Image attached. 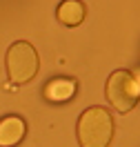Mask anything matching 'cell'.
I'll list each match as a JSON object with an SVG mask.
<instances>
[{
  "instance_id": "cell-6",
  "label": "cell",
  "mask_w": 140,
  "mask_h": 147,
  "mask_svg": "<svg viewBox=\"0 0 140 147\" xmlns=\"http://www.w3.org/2000/svg\"><path fill=\"white\" fill-rule=\"evenodd\" d=\"M58 20L67 27H76L84 20V5L80 0H65L58 7Z\"/></svg>"
},
{
  "instance_id": "cell-1",
  "label": "cell",
  "mask_w": 140,
  "mask_h": 147,
  "mask_svg": "<svg viewBox=\"0 0 140 147\" xmlns=\"http://www.w3.org/2000/svg\"><path fill=\"white\" fill-rule=\"evenodd\" d=\"M113 136V118L104 107H89L78 118L80 147H107Z\"/></svg>"
},
{
  "instance_id": "cell-2",
  "label": "cell",
  "mask_w": 140,
  "mask_h": 147,
  "mask_svg": "<svg viewBox=\"0 0 140 147\" xmlns=\"http://www.w3.org/2000/svg\"><path fill=\"white\" fill-rule=\"evenodd\" d=\"M104 96L111 102V107L120 114L131 111L140 100V85L136 74L127 71V69H118L107 78L104 85Z\"/></svg>"
},
{
  "instance_id": "cell-5",
  "label": "cell",
  "mask_w": 140,
  "mask_h": 147,
  "mask_svg": "<svg viewBox=\"0 0 140 147\" xmlns=\"http://www.w3.org/2000/svg\"><path fill=\"white\" fill-rule=\"evenodd\" d=\"M76 94V83L69 78H54L45 87V96L51 102H65Z\"/></svg>"
},
{
  "instance_id": "cell-4",
  "label": "cell",
  "mask_w": 140,
  "mask_h": 147,
  "mask_svg": "<svg viewBox=\"0 0 140 147\" xmlns=\"http://www.w3.org/2000/svg\"><path fill=\"white\" fill-rule=\"evenodd\" d=\"M25 120L18 116H9V118L0 120V147H13L25 138Z\"/></svg>"
},
{
  "instance_id": "cell-3",
  "label": "cell",
  "mask_w": 140,
  "mask_h": 147,
  "mask_svg": "<svg viewBox=\"0 0 140 147\" xmlns=\"http://www.w3.org/2000/svg\"><path fill=\"white\" fill-rule=\"evenodd\" d=\"M38 51L31 42L18 40L7 49V74L13 85H25L38 74Z\"/></svg>"
}]
</instances>
